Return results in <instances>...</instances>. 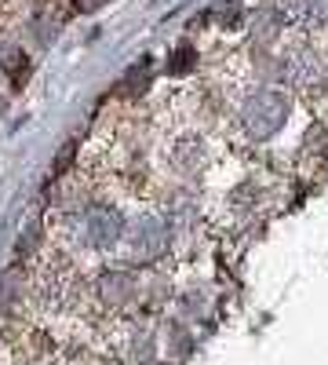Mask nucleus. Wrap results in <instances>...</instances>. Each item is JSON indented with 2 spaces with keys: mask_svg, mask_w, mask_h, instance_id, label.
<instances>
[{
  "mask_svg": "<svg viewBox=\"0 0 328 365\" xmlns=\"http://www.w3.org/2000/svg\"><path fill=\"white\" fill-rule=\"evenodd\" d=\"M288 117V99L274 88H263V91H252L241 106V125L252 139H266L274 135Z\"/></svg>",
  "mask_w": 328,
  "mask_h": 365,
  "instance_id": "obj_1",
  "label": "nucleus"
},
{
  "mask_svg": "<svg viewBox=\"0 0 328 365\" xmlns=\"http://www.w3.org/2000/svg\"><path fill=\"white\" fill-rule=\"evenodd\" d=\"M164 237H168V230H164V223H161L157 216H146V220H139V223L132 227V245H135L139 256L157 252V249L164 245Z\"/></svg>",
  "mask_w": 328,
  "mask_h": 365,
  "instance_id": "obj_3",
  "label": "nucleus"
},
{
  "mask_svg": "<svg viewBox=\"0 0 328 365\" xmlns=\"http://www.w3.org/2000/svg\"><path fill=\"white\" fill-rule=\"evenodd\" d=\"M285 11L303 26H324L328 22V0H285Z\"/></svg>",
  "mask_w": 328,
  "mask_h": 365,
  "instance_id": "obj_4",
  "label": "nucleus"
},
{
  "mask_svg": "<svg viewBox=\"0 0 328 365\" xmlns=\"http://www.w3.org/2000/svg\"><path fill=\"white\" fill-rule=\"evenodd\" d=\"M99 4H102V0H73V8H77L80 15H88V11H95Z\"/></svg>",
  "mask_w": 328,
  "mask_h": 365,
  "instance_id": "obj_6",
  "label": "nucleus"
},
{
  "mask_svg": "<svg viewBox=\"0 0 328 365\" xmlns=\"http://www.w3.org/2000/svg\"><path fill=\"white\" fill-rule=\"evenodd\" d=\"M190 58H194V55H190L186 48H179V51H175V58H171V73H179L183 66H190Z\"/></svg>",
  "mask_w": 328,
  "mask_h": 365,
  "instance_id": "obj_5",
  "label": "nucleus"
},
{
  "mask_svg": "<svg viewBox=\"0 0 328 365\" xmlns=\"http://www.w3.org/2000/svg\"><path fill=\"white\" fill-rule=\"evenodd\" d=\"M121 230H125V223H121V216H117L113 208H92L88 220H84V234H88V241H92L95 249H110L113 241L121 237Z\"/></svg>",
  "mask_w": 328,
  "mask_h": 365,
  "instance_id": "obj_2",
  "label": "nucleus"
}]
</instances>
